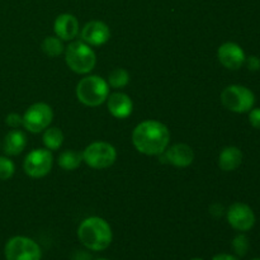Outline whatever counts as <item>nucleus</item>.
I'll return each instance as SVG.
<instances>
[{
    "label": "nucleus",
    "mask_w": 260,
    "mask_h": 260,
    "mask_svg": "<svg viewBox=\"0 0 260 260\" xmlns=\"http://www.w3.org/2000/svg\"><path fill=\"white\" fill-rule=\"evenodd\" d=\"M135 149L144 155L157 156L168 149L170 144V131L164 123L155 119H146L137 124L132 132Z\"/></svg>",
    "instance_id": "nucleus-1"
},
{
    "label": "nucleus",
    "mask_w": 260,
    "mask_h": 260,
    "mask_svg": "<svg viewBox=\"0 0 260 260\" xmlns=\"http://www.w3.org/2000/svg\"><path fill=\"white\" fill-rule=\"evenodd\" d=\"M78 238L86 249L91 251H103L113 240L112 228L104 218L91 216L81 221L78 228Z\"/></svg>",
    "instance_id": "nucleus-2"
},
{
    "label": "nucleus",
    "mask_w": 260,
    "mask_h": 260,
    "mask_svg": "<svg viewBox=\"0 0 260 260\" xmlns=\"http://www.w3.org/2000/svg\"><path fill=\"white\" fill-rule=\"evenodd\" d=\"M65 62L71 71L80 75L91 73L96 65V55L84 41H71L65 47Z\"/></svg>",
    "instance_id": "nucleus-3"
},
{
    "label": "nucleus",
    "mask_w": 260,
    "mask_h": 260,
    "mask_svg": "<svg viewBox=\"0 0 260 260\" xmlns=\"http://www.w3.org/2000/svg\"><path fill=\"white\" fill-rule=\"evenodd\" d=\"M109 96V85L98 75H86L76 85V98L86 107H99Z\"/></svg>",
    "instance_id": "nucleus-4"
},
{
    "label": "nucleus",
    "mask_w": 260,
    "mask_h": 260,
    "mask_svg": "<svg viewBox=\"0 0 260 260\" xmlns=\"http://www.w3.org/2000/svg\"><path fill=\"white\" fill-rule=\"evenodd\" d=\"M83 162L96 170L112 167L117 160V150L112 144L106 141H95L84 149Z\"/></svg>",
    "instance_id": "nucleus-5"
},
{
    "label": "nucleus",
    "mask_w": 260,
    "mask_h": 260,
    "mask_svg": "<svg viewBox=\"0 0 260 260\" xmlns=\"http://www.w3.org/2000/svg\"><path fill=\"white\" fill-rule=\"evenodd\" d=\"M221 103L226 109L234 113H246L254 108L255 104V95L249 88L244 85L226 86L221 93Z\"/></svg>",
    "instance_id": "nucleus-6"
},
{
    "label": "nucleus",
    "mask_w": 260,
    "mask_h": 260,
    "mask_svg": "<svg viewBox=\"0 0 260 260\" xmlns=\"http://www.w3.org/2000/svg\"><path fill=\"white\" fill-rule=\"evenodd\" d=\"M7 260H41L40 245L27 236H14L9 239L4 248Z\"/></svg>",
    "instance_id": "nucleus-7"
},
{
    "label": "nucleus",
    "mask_w": 260,
    "mask_h": 260,
    "mask_svg": "<svg viewBox=\"0 0 260 260\" xmlns=\"http://www.w3.org/2000/svg\"><path fill=\"white\" fill-rule=\"evenodd\" d=\"M23 127L30 134H40L50 127L53 119V111L47 103H35L23 114Z\"/></svg>",
    "instance_id": "nucleus-8"
},
{
    "label": "nucleus",
    "mask_w": 260,
    "mask_h": 260,
    "mask_svg": "<svg viewBox=\"0 0 260 260\" xmlns=\"http://www.w3.org/2000/svg\"><path fill=\"white\" fill-rule=\"evenodd\" d=\"M53 165V156L50 150L35 149L28 152L23 161V170L25 174L35 179L46 177Z\"/></svg>",
    "instance_id": "nucleus-9"
},
{
    "label": "nucleus",
    "mask_w": 260,
    "mask_h": 260,
    "mask_svg": "<svg viewBox=\"0 0 260 260\" xmlns=\"http://www.w3.org/2000/svg\"><path fill=\"white\" fill-rule=\"evenodd\" d=\"M226 218L231 228L240 233L251 230L255 225V215L251 207L241 202L233 203L226 212Z\"/></svg>",
    "instance_id": "nucleus-10"
},
{
    "label": "nucleus",
    "mask_w": 260,
    "mask_h": 260,
    "mask_svg": "<svg viewBox=\"0 0 260 260\" xmlns=\"http://www.w3.org/2000/svg\"><path fill=\"white\" fill-rule=\"evenodd\" d=\"M81 41L91 47H99L106 45L111 38V29L108 24L102 20H90L80 30Z\"/></svg>",
    "instance_id": "nucleus-11"
},
{
    "label": "nucleus",
    "mask_w": 260,
    "mask_h": 260,
    "mask_svg": "<svg viewBox=\"0 0 260 260\" xmlns=\"http://www.w3.org/2000/svg\"><path fill=\"white\" fill-rule=\"evenodd\" d=\"M217 58L223 68L229 70H239L245 63V52L240 45L235 42H225L218 47Z\"/></svg>",
    "instance_id": "nucleus-12"
},
{
    "label": "nucleus",
    "mask_w": 260,
    "mask_h": 260,
    "mask_svg": "<svg viewBox=\"0 0 260 260\" xmlns=\"http://www.w3.org/2000/svg\"><path fill=\"white\" fill-rule=\"evenodd\" d=\"M159 156H161V162H168L177 168H187L194 160V152L189 145L174 144L170 147L168 146V149Z\"/></svg>",
    "instance_id": "nucleus-13"
},
{
    "label": "nucleus",
    "mask_w": 260,
    "mask_h": 260,
    "mask_svg": "<svg viewBox=\"0 0 260 260\" xmlns=\"http://www.w3.org/2000/svg\"><path fill=\"white\" fill-rule=\"evenodd\" d=\"M79 20L70 13L60 14L53 22V30L56 37L62 41H74L79 35Z\"/></svg>",
    "instance_id": "nucleus-14"
},
{
    "label": "nucleus",
    "mask_w": 260,
    "mask_h": 260,
    "mask_svg": "<svg viewBox=\"0 0 260 260\" xmlns=\"http://www.w3.org/2000/svg\"><path fill=\"white\" fill-rule=\"evenodd\" d=\"M107 107H108L109 113L117 119L128 118L134 112L132 99L126 93H121V91L109 94L108 99H107Z\"/></svg>",
    "instance_id": "nucleus-15"
},
{
    "label": "nucleus",
    "mask_w": 260,
    "mask_h": 260,
    "mask_svg": "<svg viewBox=\"0 0 260 260\" xmlns=\"http://www.w3.org/2000/svg\"><path fill=\"white\" fill-rule=\"evenodd\" d=\"M25 146H27V136L20 129H12L5 135L3 150L8 156H17V155L22 154Z\"/></svg>",
    "instance_id": "nucleus-16"
},
{
    "label": "nucleus",
    "mask_w": 260,
    "mask_h": 260,
    "mask_svg": "<svg viewBox=\"0 0 260 260\" xmlns=\"http://www.w3.org/2000/svg\"><path fill=\"white\" fill-rule=\"evenodd\" d=\"M243 162V152L236 146H228L218 155V167L223 172H234Z\"/></svg>",
    "instance_id": "nucleus-17"
},
{
    "label": "nucleus",
    "mask_w": 260,
    "mask_h": 260,
    "mask_svg": "<svg viewBox=\"0 0 260 260\" xmlns=\"http://www.w3.org/2000/svg\"><path fill=\"white\" fill-rule=\"evenodd\" d=\"M58 167L66 172L76 170L83 162V154L74 150H65L58 155Z\"/></svg>",
    "instance_id": "nucleus-18"
},
{
    "label": "nucleus",
    "mask_w": 260,
    "mask_h": 260,
    "mask_svg": "<svg viewBox=\"0 0 260 260\" xmlns=\"http://www.w3.org/2000/svg\"><path fill=\"white\" fill-rule=\"evenodd\" d=\"M42 141L46 149L50 150V151H56L63 144L62 131L60 128H57V127H47L43 131Z\"/></svg>",
    "instance_id": "nucleus-19"
},
{
    "label": "nucleus",
    "mask_w": 260,
    "mask_h": 260,
    "mask_svg": "<svg viewBox=\"0 0 260 260\" xmlns=\"http://www.w3.org/2000/svg\"><path fill=\"white\" fill-rule=\"evenodd\" d=\"M42 51L45 52V55H47L48 57H58L60 55H62L65 52V46H63V41L60 40L56 36H50V37H46L42 41Z\"/></svg>",
    "instance_id": "nucleus-20"
},
{
    "label": "nucleus",
    "mask_w": 260,
    "mask_h": 260,
    "mask_svg": "<svg viewBox=\"0 0 260 260\" xmlns=\"http://www.w3.org/2000/svg\"><path fill=\"white\" fill-rule=\"evenodd\" d=\"M129 80H131V76H129V73L126 70V69H114L109 73L108 79H107V83H108L109 88L113 89H122L124 86L128 85Z\"/></svg>",
    "instance_id": "nucleus-21"
},
{
    "label": "nucleus",
    "mask_w": 260,
    "mask_h": 260,
    "mask_svg": "<svg viewBox=\"0 0 260 260\" xmlns=\"http://www.w3.org/2000/svg\"><path fill=\"white\" fill-rule=\"evenodd\" d=\"M231 245H233V249L234 251H235L236 255L245 256L246 254H248L249 248H250V241H249L248 236L246 235H244V234H239V235H236L235 238H234Z\"/></svg>",
    "instance_id": "nucleus-22"
},
{
    "label": "nucleus",
    "mask_w": 260,
    "mask_h": 260,
    "mask_svg": "<svg viewBox=\"0 0 260 260\" xmlns=\"http://www.w3.org/2000/svg\"><path fill=\"white\" fill-rule=\"evenodd\" d=\"M15 165L9 157L0 156V180H8L14 175Z\"/></svg>",
    "instance_id": "nucleus-23"
},
{
    "label": "nucleus",
    "mask_w": 260,
    "mask_h": 260,
    "mask_svg": "<svg viewBox=\"0 0 260 260\" xmlns=\"http://www.w3.org/2000/svg\"><path fill=\"white\" fill-rule=\"evenodd\" d=\"M5 123L13 129L19 128L23 126V117L18 113H9L5 118Z\"/></svg>",
    "instance_id": "nucleus-24"
},
{
    "label": "nucleus",
    "mask_w": 260,
    "mask_h": 260,
    "mask_svg": "<svg viewBox=\"0 0 260 260\" xmlns=\"http://www.w3.org/2000/svg\"><path fill=\"white\" fill-rule=\"evenodd\" d=\"M249 122L254 128L260 129V108H251L249 111Z\"/></svg>",
    "instance_id": "nucleus-25"
},
{
    "label": "nucleus",
    "mask_w": 260,
    "mask_h": 260,
    "mask_svg": "<svg viewBox=\"0 0 260 260\" xmlns=\"http://www.w3.org/2000/svg\"><path fill=\"white\" fill-rule=\"evenodd\" d=\"M244 65H246V68L250 71H258L260 70V58L258 56H249L245 58Z\"/></svg>",
    "instance_id": "nucleus-26"
},
{
    "label": "nucleus",
    "mask_w": 260,
    "mask_h": 260,
    "mask_svg": "<svg viewBox=\"0 0 260 260\" xmlns=\"http://www.w3.org/2000/svg\"><path fill=\"white\" fill-rule=\"evenodd\" d=\"M212 260H239L236 256L231 255V254H217L212 258Z\"/></svg>",
    "instance_id": "nucleus-27"
},
{
    "label": "nucleus",
    "mask_w": 260,
    "mask_h": 260,
    "mask_svg": "<svg viewBox=\"0 0 260 260\" xmlns=\"http://www.w3.org/2000/svg\"><path fill=\"white\" fill-rule=\"evenodd\" d=\"M190 260H203V259H201V258H193V259H190Z\"/></svg>",
    "instance_id": "nucleus-28"
},
{
    "label": "nucleus",
    "mask_w": 260,
    "mask_h": 260,
    "mask_svg": "<svg viewBox=\"0 0 260 260\" xmlns=\"http://www.w3.org/2000/svg\"><path fill=\"white\" fill-rule=\"evenodd\" d=\"M95 260H109V259H103V258H102V259H95Z\"/></svg>",
    "instance_id": "nucleus-29"
},
{
    "label": "nucleus",
    "mask_w": 260,
    "mask_h": 260,
    "mask_svg": "<svg viewBox=\"0 0 260 260\" xmlns=\"http://www.w3.org/2000/svg\"><path fill=\"white\" fill-rule=\"evenodd\" d=\"M251 260H260L259 258H256V259H251Z\"/></svg>",
    "instance_id": "nucleus-30"
}]
</instances>
